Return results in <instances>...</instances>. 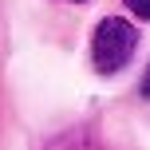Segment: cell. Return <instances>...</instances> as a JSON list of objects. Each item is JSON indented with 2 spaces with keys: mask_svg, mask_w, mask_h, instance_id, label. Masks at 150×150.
I'll return each instance as SVG.
<instances>
[{
  "mask_svg": "<svg viewBox=\"0 0 150 150\" xmlns=\"http://www.w3.org/2000/svg\"><path fill=\"white\" fill-rule=\"evenodd\" d=\"M138 47V32L130 20L122 16H107L103 24L95 28V40H91V59L103 75H115L119 67H127V59L134 55Z\"/></svg>",
  "mask_w": 150,
  "mask_h": 150,
  "instance_id": "obj_1",
  "label": "cell"
},
{
  "mask_svg": "<svg viewBox=\"0 0 150 150\" xmlns=\"http://www.w3.org/2000/svg\"><path fill=\"white\" fill-rule=\"evenodd\" d=\"M47 150H103L99 142H91L87 134H79V130H75V134H63V138H55L52 146Z\"/></svg>",
  "mask_w": 150,
  "mask_h": 150,
  "instance_id": "obj_2",
  "label": "cell"
},
{
  "mask_svg": "<svg viewBox=\"0 0 150 150\" xmlns=\"http://www.w3.org/2000/svg\"><path fill=\"white\" fill-rule=\"evenodd\" d=\"M127 8L134 16H142V20H150V0H127Z\"/></svg>",
  "mask_w": 150,
  "mask_h": 150,
  "instance_id": "obj_3",
  "label": "cell"
},
{
  "mask_svg": "<svg viewBox=\"0 0 150 150\" xmlns=\"http://www.w3.org/2000/svg\"><path fill=\"white\" fill-rule=\"evenodd\" d=\"M142 95H150V67H146V75H142Z\"/></svg>",
  "mask_w": 150,
  "mask_h": 150,
  "instance_id": "obj_4",
  "label": "cell"
},
{
  "mask_svg": "<svg viewBox=\"0 0 150 150\" xmlns=\"http://www.w3.org/2000/svg\"><path fill=\"white\" fill-rule=\"evenodd\" d=\"M75 4H83V0H75Z\"/></svg>",
  "mask_w": 150,
  "mask_h": 150,
  "instance_id": "obj_5",
  "label": "cell"
}]
</instances>
